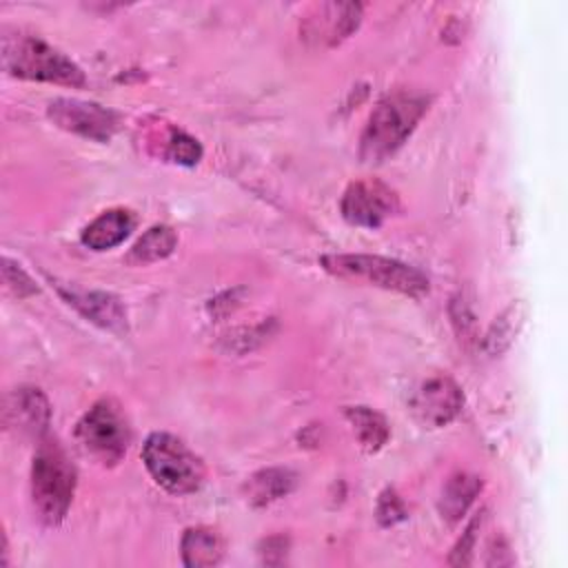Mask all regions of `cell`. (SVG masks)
<instances>
[{
	"label": "cell",
	"mask_w": 568,
	"mask_h": 568,
	"mask_svg": "<svg viewBox=\"0 0 568 568\" xmlns=\"http://www.w3.org/2000/svg\"><path fill=\"white\" fill-rule=\"evenodd\" d=\"M481 521H484V510L477 515V517H473V521L466 526V530L462 532V539L457 541V546H455V550H453V555H450V564L453 566H466V564H470V552H473V546H475V541H477V532H479V528H481Z\"/></svg>",
	"instance_id": "obj_21"
},
{
	"label": "cell",
	"mask_w": 568,
	"mask_h": 568,
	"mask_svg": "<svg viewBox=\"0 0 568 568\" xmlns=\"http://www.w3.org/2000/svg\"><path fill=\"white\" fill-rule=\"evenodd\" d=\"M481 490V479L468 473H457L453 475L439 497V513L448 524H457L464 513L468 510V506L473 504V499L477 497V493Z\"/></svg>",
	"instance_id": "obj_15"
},
{
	"label": "cell",
	"mask_w": 568,
	"mask_h": 568,
	"mask_svg": "<svg viewBox=\"0 0 568 568\" xmlns=\"http://www.w3.org/2000/svg\"><path fill=\"white\" fill-rule=\"evenodd\" d=\"M178 246V235L171 226H151L131 248L129 253V262L133 264H149V262H158L166 255L173 253V248Z\"/></svg>",
	"instance_id": "obj_18"
},
{
	"label": "cell",
	"mask_w": 568,
	"mask_h": 568,
	"mask_svg": "<svg viewBox=\"0 0 568 568\" xmlns=\"http://www.w3.org/2000/svg\"><path fill=\"white\" fill-rule=\"evenodd\" d=\"M426 109L428 98L422 93L397 91L386 95L368 118L359 140V158L368 164H377L393 155L413 133Z\"/></svg>",
	"instance_id": "obj_1"
},
{
	"label": "cell",
	"mask_w": 568,
	"mask_h": 568,
	"mask_svg": "<svg viewBox=\"0 0 568 568\" xmlns=\"http://www.w3.org/2000/svg\"><path fill=\"white\" fill-rule=\"evenodd\" d=\"M75 437L89 457L102 466H115L126 453L131 433L120 406L113 399H100L78 422Z\"/></svg>",
	"instance_id": "obj_6"
},
{
	"label": "cell",
	"mask_w": 568,
	"mask_h": 568,
	"mask_svg": "<svg viewBox=\"0 0 568 568\" xmlns=\"http://www.w3.org/2000/svg\"><path fill=\"white\" fill-rule=\"evenodd\" d=\"M47 113L53 120V124H58L60 129L73 131L95 142L111 140V135L118 129V115L98 102L58 98L49 102Z\"/></svg>",
	"instance_id": "obj_8"
},
{
	"label": "cell",
	"mask_w": 568,
	"mask_h": 568,
	"mask_svg": "<svg viewBox=\"0 0 568 568\" xmlns=\"http://www.w3.org/2000/svg\"><path fill=\"white\" fill-rule=\"evenodd\" d=\"M2 67L9 75L40 82H55L69 87H82V69L36 36H4L2 38Z\"/></svg>",
	"instance_id": "obj_3"
},
{
	"label": "cell",
	"mask_w": 568,
	"mask_h": 568,
	"mask_svg": "<svg viewBox=\"0 0 568 568\" xmlns=\"http://www.w3.org/2000/svg\"><path fill=\"white\" fill-rule=\"evenodd\" d=\"M142 459L155 484L173 495L195 493L204 481L202 459L169 433H151L142 446Z\"/></svg>",
	"instance_id": "obj_5"
},
{
	"label": "cell",
	"mask_w": 568,
	"mask_h": 568,
	"mask_svg": "<svg viewBox=\"0 0 568 568\" xmlns=\"http://www.w3.org/2000/svg\"><path fill=\"white\" fill-rule=\"evenodd\" d=\"M406 517V508L393 488H386L377 501V519L382 526H393Z\"/></svg>",
	"instance_id": "obj_22"
},
{
	"label": "cell",
	"mask_w": 568,
	"mask_h": 568,
	"mask_svg": "<svg viewBox=\"0 0 568 568\" xmlns=\"http://www.w3.org/2000/svg\"><path fill=\"white\" fill-rule=\"evenodd\" d=\"M133 226H135V220H133L131 211H126V209H109V211L100 213L82 231V244L93 248V251L113 248V246H118L120 242H124L129 237Z\"/></svg>",
	"instance_id": "obj_13"
},
{
	"label": "cell",
	"mask_w": 568,
	"mask_h": 568,
	"mask_svg": "<svg viewBox=\"0 0 568 568\" xmlns=\"http://www.w3.org/2000/svg\"><path fill=\"white\" fill-rule=\"evenodd\" d=\"M224 544L211 528H189L182 537V561L189 568H209L220 564Z\"/></svg>",
	"instance_id": "obj_14"
},
{
	"label": "cell",
	"mask_w": 568,
	"mask_h": 568,
	"mask_svg": "<svg viewBox=\"0 0 568 568\" xmlns=\"http://www.w3.org/2000/svg\"><path fill=\"white\" fill-rule=\"evenodd\" d=\"M2 271H4V282H7V286H9L18 297L38 293L36 284H33L31 277L20 268V264H13L11 260H4Z\"/></svg>",
	"instance_id": "obj_23"
},
{
	"label": "cell",
	"mask_w": 568,
	"mask_h": 568,
	"mask_svg": "<svg viewBox=\"0 0 568 568\" xmlns=\"http://www.w3.org/2000/svg\"><path fill=\"white\" fill-rule=\"evenodd\" d=\"M462 404H464L462 388L446 375L426 379L410 399V408L415 417L428 428H439L453 422L459 415Z\"/></svg>",
	"instance_id": "obj_9"
},
{
	"label": "cell",
	"mask_w": 568,
	"mask_h": 568,
	"mask_svg": "<svg viewBox=\"0 0 568 568\" xmlns=\"http://www.w3.org/2000/svg\"><path fill=\"white\" fill-rule=\"evenodd\" d=\"M348 424L353 426V433L359 442V446L368 453L379 450L388 439V424L384 415L368 406H348L344 410Z\"/></svg>",
	"instance_id": "obj_17"
},
{
	"label": "cell",
	"mask_w": 568,
	"mask_h": 568,
	"mask_svg": "<svg viewBox=\"0 0 568 568\" xmlns=\"http://www.w3.org/2000/svg\"><path fill=\"white\" fill-rule=\"evenodd\" d=\"M75 466L58 442H42L33 455L31 466V499L38 517L55 526L64 519L73 490H75Z\"/></svg>",
	"instance_id": "obj_2"
},
{
	"label": "cell",
	"mask_w": 568,
	"mask_h": 568,
	"mask_svg": "<svg viewBox=\"0 0 568 568\" xmlns=\"http://www.w3.org/2000/svg\"><path fill=\"white\" fill-rule=\"evenodd\" d=\"M339 209L346 222L375 229L399 209V200L397 193L379 180H357L344 191Z\"/></svg>",
	"instance_id": "obj_7"
},
{
	"label": "cell",
	"mask_w": 568,
	"mask_h": 568,
	"mask_svg": "<svg viewBox=\"0 0 568 568\" xmlns=\"http://www.w3.org/2000/svg\"><path fill=\"white\" fill-rule=\"evenodd\" d=\"M317 16L306 18L304 38L320 44H337L353 29H357L362 18V4L355 2H328L315 7Z\"/></svg>",
	"instance_id": "obj_10"
},
{
	"label": "cell",
	"mask_w": 568,
	"mask_h": 568,
	"mask_svg": "<svg viewBox=\"0 0 568 568\" xmlns=\"http://www.w3.org/2000/svg\"><path fill=\"white\" fill-rule=\"evenodd\" d=\"M164 155L171 160V162H178V164H184V166H193L200 162L202 158V146L195 138H191L189 133L180 131V129H169L166 133V149H164Z\"/></svg>",
	"instance_id": "obj_20"
},
{
	"label": "cell",
	"mask_w": 568,
	"mask_h": 568,
	"mask_svg": "<svg viewBox=\"0 0 568 568\" xmlns=\"http://www.w3.org/2000/svg\"><path fill=\"white\" fill-rule=\"evenodd\" d=\"M519 326H521V311H519V304H513L493 322L490 331L486 333V351L490 355H497L504 348H508Z\"/></svg>",
	"instance_id": "obj_19"
},
{
	"label": "cell",
	"mask_w": 568,
	"mask_h": 568,
	"mask_svg": "<svg viewBox=\"0 0 568 568\" xmlns=\"http://www.w3.org/2000/svg\"><path fill=\"white\" fill-rule=\"evenodd\" d=\"M62 297L75 306L89 322L109 328L113 333L126 331V313L120 300L104 291H91V293H78V291H60Z\"/></svg>",
	"instance_id": "obj_12"
},
{
	"label": "cell",
	"mask_w": 568,
	"mask_h": 568,
	"mask_svg": "<svg viewBox=\"0 0 568 568\" xmlns=\"http://www.w3.org/2000/svg\"><path fill=\"white\" fill-rule=\"evenodd\" d=\"M49 402L38 388H16L7 397L4 422L27 435H40L49 426Z\"/></svg>",
	"instance_id": "obj_11"
},
{
	"label": "cell",
	"mask_w": 568,
	"mask_h": 568,
	"mask_svg": "<svg viewBox=\"0 0 568 568\" xmlns=\"http://www.w3.org/2000/svg\"><path fill=\"white\" fill-rule=\"evenodd\" d=\"M295 486V475L286 468H266L248 477L244 484L246 499L255 506H266L284 495H288Z\"/></svg>",
	"instance_id": "obj_16"
},
{
	"label": "cell",
	"mask_w": 568,
	"mask_h": 568,
	"mask_svg": "<svg viewBox=\"0 0 568 568\" xmlns=\"http://www.w3.org/2000/svg\"><path fill=\"white\" fill-rule=\"evenodd\" d=\"M322 266L348 280H364L386 291H397L410 297H422L428 293V277L410 264L399 260L382 257V255H364V253H342V255H324Z\"/></svg>",
	"instance_id": "obj_4"
}]
</instances>
